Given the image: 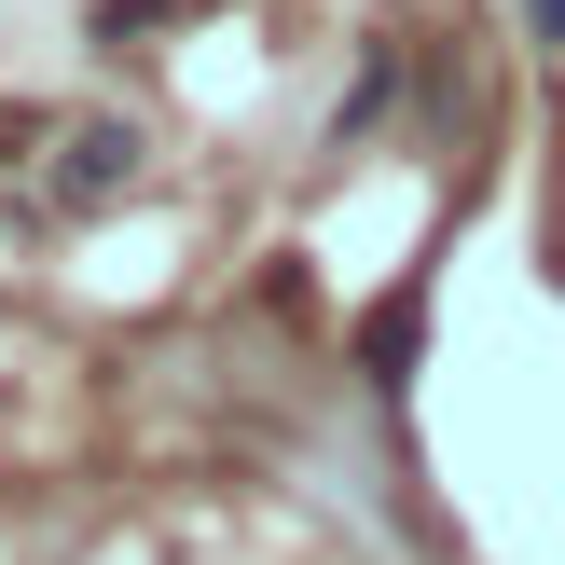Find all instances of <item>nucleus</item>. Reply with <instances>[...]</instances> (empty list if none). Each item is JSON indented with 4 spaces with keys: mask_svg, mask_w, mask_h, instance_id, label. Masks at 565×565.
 Listing matches in <instances>:
<instances>
[{
    "mask_svg": "<svg viewBox=\"0 0 565 565\" xmlns=\"http://www.w3.org/2000/svg\"><path fill=\"white\" fill-rule=\"evenodd\" d=\"M414 359H428V276H401V290L359 318V373L373 386H414Z\"/></svg>",
    "mask_w": 565,
    "mask_h": 565,
    "instance_id": "obj_2",
    "label": "nucleus"
},
{
    "mask_svg": "<svg viewBox=\"0 0 565 565\" xmlns=\"http://www.w3.org/2000/svg\"><path fill=\"white\" fill-rule=\"evenodd\" d=\"M524 28H539V55H565V0H524Z\"/></svg>",
    "mask_w": 565,
    "mask_h": 565,
    "instance_id": "obj_4",
    "label": "nucleus"
},
{
    "mask_svg": "<svg viewBox=\"0 0 565 565\" xmlns=\"http://www.w3.org/2000/svg\"><path fill=\"white\" fill-rule=\"evenodd\" d=\"M138 152H152V138H138L125 110H97V125H70V138H55V207H110V193L138 180Z\"/></svg>",
    "mask_w": 565,
    "mask_h": 565,
    "instance_id": "obj_1",
    "label": "nucleus"
},
{
    "mask_svg": "<svg viewBox=\"0 0 565 565\" xmlns=\"http://www.w3.org/2000/svg\"><path fill=\"white\" fill-rule=\"evenodd\" d=\"M166 14H180V0H97V42H152Z\"/></svg>",
    "mask_w": 565,
    "mask_h": 565,
    "instance_id": "obj_3",
    "label": "nucleus"
}]
</instances>
